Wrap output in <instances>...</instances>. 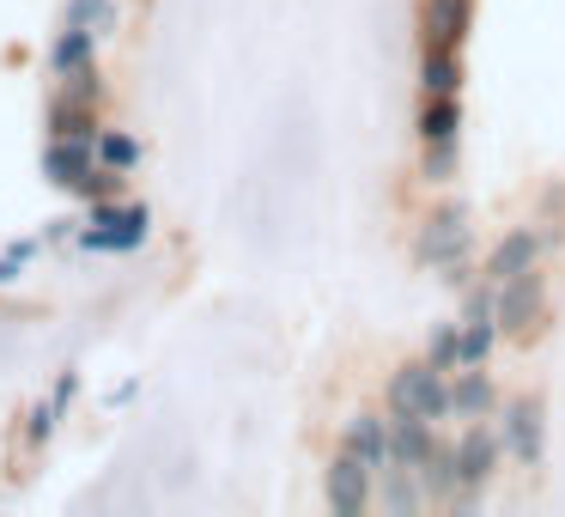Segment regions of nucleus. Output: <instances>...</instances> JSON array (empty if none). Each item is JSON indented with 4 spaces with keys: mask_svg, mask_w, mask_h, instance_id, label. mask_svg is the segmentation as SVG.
Listing matches in <instances>:
<instances>
[{
    "mask_svg": "<svg viewBox=\"0 0 565 517\" xmlns=\"http://www.w3.org/2000/svg\"><path fill=\"white\" fill-rule=\"evenodd\" d=\"M468 244H475V232H468V208H438L426 225H419V262L426 268H438L444 281H468Z\"/></svg>",
    "mask_w": 565,
    "mask_h": 517,
    "instance_id": "obj_1",
    "label": "nucleus"
},
{
    "mask_svg": "<svg viewBox=\"0 0 565 517\" xmlns=\"http://www.w3.org/2000/svg\"><path fill=\"white\" fill-rule=\"evenodd\" d=\"M390 414H419V420H444L450 414V371L414 359L390 378Z\"/></svg>",
    "mask_w": 565,
    "mask_h": 517,
    "instance_id": "obj_2",
    "label": "nucleus"
},
{
    "mask_svg": "<svg viewBox=\"0 0 565 517\" xmlns=\"http://www.w3.org/2000/svg\"><path fill=\"white\" fill-rule=\"evenodd\" d=\"M377 481H383V475H377V468H371L359 451H341V456L329 463V475H322V493H329V505H334L341 517H359L371 499H377Z\"/></svg>",
    "mask_w": 565,
    "mask_h": 517,
    "instance_id": "obj_3",
    "label": "nucleus"
},
{
    "mask_svg": "<svg viewBox=\"0 0 565 517\" xmlns=\"http://www.w3.org/2000/svg\"><path fill=\"white\" fill-rule=\"evenodd\" d=\"M499 456H504V439L492 426H480V420L456 439V475H462V499H456V505H475V493L492 481Z\"/></svg>",
    "mask_w": 565,
    "mask_h": 517,
    "instance_id": "obj_4",
    "label": "nucleus"
},
{
    "mask_svg": "<svg viewBox=\"0 0 565 517\" xmlns=\"http://www.w3.org/2000/svg\"><path fill=\"white\" fill-rule=\"evenodd\" d=\"M104 171V159H98V140H79V135H55L50 140V152H43V177H50L55 189H86L92 177Z\"/></svg>",
    "mask_w": 565,
    "mask_h": 517,
    "instance_id": "obj_5",
    "label": "nucleus"
},
{
    "mask_svg": "<svg viewBox=\"0 0 565 517\" xmlns=\"http://www.w3.org/2000/svg\"><path fill=\"white\" fill-rule=\"evenodd\" d=\"M541 310H547V281H541L535 268L499 286V329L504 335H535Z\"/></svg>",
    "mask_w": 565,
    "mask_h": 517,
    "instance_id": "obj_6",
    "label": "nucleus"
},
{
    "mask_svg": "<svg viewBox=\"0 0 565 517\" xmlns=\"http://www.w3.org/2000/svg\"><path fill=\"white\" fill-rule=\"evenodd\" d=\"M147 232H152V213L147 208H110V201H98V232H86L79 244L86 250H140L147 244Z\"/></svg>",
    "mask_w": 565,
    "mask_h": 517,
    "instance_id": "obj_7",
    "label": "nucleus"
},
{
    "mask_svg": "<svg viewBox=\"0 0 565 517\" xmlns=\"http://www.w3.org/2000/svg\"><path fill=\"white\" fill-rule=\"evenodd\" d=\"M475 0H426L419 7V50H462Z\"/></svg>",
    "mask_w": 565,
    "mask_h": 517,
    "instance_id": "obj_8",
    "label": "nucleus"
},
{
    "mask_svg": "<svg viewBox=\"0 0 565 517\" xmlns=\"http://www.w3.org/2000/svg\"><path fill=\"white\" fill-rule=\"evenodd\" d=\"M504 456H516V463H541V402L535 395H511L504 402Z\"/></svg>",
    "mask_w": 565,
    "mask_h": 517,
    "instance_id": "obj_9",
    "label": "nucleus"
},
{
    "mask_svg": "<svg viewBox=\"0 0 565 517\" xmlns=\"http://www.w3.org/2000/svg\"><path fill=\"white\" fill-rule=\"evenodd\" d=\"M535 262H541V232L516 225V232H504L499 244H492V256H487V281H492V286H504V281H516V274H529Z\"/></svg>",
    "mask_w": 565,
    "mask_h": 517,
    "instance_id": "obj_10",
    "label": "nucleus"
},
{
    "mask_svg": "<svg viewBox=\"0 0 565 517\" xmlns=\"http://www.w3.org/2000/svg\"><path fill=\"white\" fill-rule=\"evenodd\" d=\"M438 451L431 420L419 414H390V468H426V456Z\"/></svg>",
    "mask_w": 565,
    "mask_h": 517,
    "instance_id": "obj_11",
    "label": "nucleus"
},
{
    "mask_svg": "<svg viewBox=\"0 0 565 517\" xmlns=\"http://www.w3.org/2000/svg\"><path fill=\"white\" fill-rule=\"evenodd\" d=\"M426 140H462V98L456 92H426V104H419V147Z\"/></svg>",
    "mask_w": 565,
    "mask_h": 517,
    "instance_id": "obj_12",
    "label": "nucleus"
},
{
    "mask_svg": "<svg viewBox=\"0 0 565 517\" xmlns=\"http://www.w3.org/2000/svg\"><path fill=\"white\" fill-rule=\"evenodd\" d=\"M492 402H499V390H492L487 371H480V366H462V371H456V383H450V414H456V420H480Z\"/></svg>",
    "mask_w": 565,
    "mask_h": 517,
    "instance_id": "obj_13",
    "label": "nucleus"
},
{
    "mask_svg": "<svg viewBox=\"0 0 565 517\" xmlns=\"http://www.w3.org/2000/svg\"><path fill=\"white\" fill-rule=\"evenodd\" d=\"M92 38H98L92 25H79V19H67V31L55 38V50H50V67H55V80H74V74H86V67H92Z\"/></svg>",
    "mask_w": 565,
    "mask_h": 517,
    "instance_id": "obj_14",
    "label": "nucleus"
},
{
    "mask_svg": "<svg viewBox=\"0 0 565 517\" xmlns=\"http://www.w3.org/2000/svg\"><path fill=\"white\" fill-rule=\"evenodd\" d=\"M347 451H359L371 468H390V420H377V414H359V420H347Z\"/></svg>",
    "mask_w": 565,
    "mask_h": 517,
    "instance_id": "obj_15",
    "label": "nucleus"
},
{
    "mask_svg": "<svg viewBox=\"0 0 565 517\" xmlns=\"http://www.w3.org/2000/svg\"><path fill=\"white\" fill-rule=\"evenodd\" d=\"M419 86L462 92V50H419Z\"/></svg>",
    "mask_w": 565,
    "mask_h": 517,
    "instance_id": "obj_16",
    "label": "nucleus"
},
{
    "mask_svg": "<svg viewBox=\"0 0 565 517\" xmlns=\"http://www.w3.org/2000/svg\"><path fill=\"white\" fill-rule=\"evenodd\" d=\"M377 499L390 505V511H419V505L431 499L426 487H419V468H383V487Z\"/></svg>",
    "mask_w": 565,
    "mask_h": 517,
    "instance_id": "obj_17",
    "label": "nucleus"
},
{
    "mask_svg": "<svg viewBox=\"0 0 565 517\" xmlns=\"http://www.w3.org/2000/svg\"><path fill=\"white\" fill-rule=\"evenodd\" d=\"M98 159L110 165V171L128 177V171L140 165V140L128 135V128H98Z\"/></svg>",
    "mask_w": 565,
    "mask_h": 517,
    "instance_id": "obj_18",
    "label": "nucleus"
},
{
    "mask_svg": "<svg viewBox=\"0 0 565 517\" xmlns=\"http://www.w3.org/2000/svg\"><path fill=\"white\" fill-rule=\"evenodd\" d=\"M456 165H462V140H426V152H419V177L426 183H450Z\"/></svg>",
    "mask_w": 565,
    "mask_h": 517,
    "instance_id": "obj_19",
    "label": "nucleus"
},
{
    "mask_svg": "<svg viewBox=\"0 0 565 517\" xmlns=\"http://www.w3.org/2000/svg\"><path fill=\"white\" fill-rule=\"evenodd\" d=\"M426 359H431V366H444V371H462V323H444V329L431 335Z\"/></svg>",
    "mask_w": 565,
    "mask_h": 517,
    "instance_id": "obj_20",
    "label": "nucleus"
},
{
    "mask_svg": "<svg viewBox=\"0 0 565 517\" xmlns=\"http://www.w3.org/2000/svg\"><path fill=\"white\" fill-rule=\"evenodd\" d=\"M67 19H79V25H92V31H110V0H74Z\"/></svg>",
    "mask_w": 565,
    "mask_h": 517,
    "instance_id": "obj_21",
    "label": "nucleus"
},
{
    "mask_svg": "<svg viewBox=\"0 0 565 517\" xmlns=\"http://www.w3.org/2000/svg\"><path fill=\"white\" fill-rule=\"evenodd\" d=\"M55 408H62V402H50V408H38V414H31V444H43L55 432Z\"/></svg>",
    "mask_w": 565,
    "mask_h": 517,
    "instance_id": "obj_22",
    "label": "nucleus"
},
{
    "mask_svg": "<svg viewBox=\"0 0 565 517\" xmlns=\"http://www.w3.org/2000/svg\"><path fill=\"white\" fill-rule=\"evenodd\" d=\"M19 268H25V250H13V256H0V286L19 281Z\"/></svg>",
    "mask_w": 565,
    "mask_h": 517,
    "instance_id": "obj_23",
    "label": "nucleus"
}]
</instances>
